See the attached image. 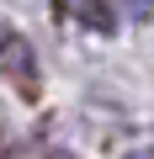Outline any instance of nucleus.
<instances>
[{"mask_svg": "<svg viewBox=\"0 0 154 159\" xmlns=\"http://www.w3.org/2000/svg\"><path fill=\"white\" fill-rule=\"evenodd\" d=\"M0 74H6L27 101L37 96V48L21 32H0Z\"/></svg>", "mask_w": 154, "mask_h": 159, "instance_id": "1", "label": "nucleus"}, {"mask_svg": "<svg viewBox=\"0 0 154 159\" xmlns=\"http://www.w3.org/2000/svg\"><path fill=\"white\" fill-rule=\"evenodd\" d=\"M101 6H106V0H85V11H80V21H85V27H96V32H112L117 21H112V16L101 11Z\"/></svg>", "mask_w": 154, "mask_h": 159, "instance_id": "2", "label": "nucleus"}, {"mask_svg": "<svg viewBox=\"0 0 154 159\" xmlns=\"http://www.w3.org/2000/svg\"><path fill=\"white\" fill-rule=\"evenodd\" d=\"M122 11H133V21H143L149 16V0H122Z\"/></svg>", "mask_w": 154, "mask_h": 159, "instance_id": "3", "label": "nucleus"}, {"mask_svg": "<svg viewBox=\"0 0 154 159\" xmlns=\"http://www.w3.org/2000/svg\"><path fill=\"white\" fill-rule=\"evenodd\" d=\"M128 159H154V148H138V154H128Z\"/></svg>", "mask_w": 154, "mask_h": 159, "instance_id": "4", "label": "nucleus"}]
</instances>
